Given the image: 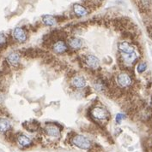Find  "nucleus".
I'll return each mask as SVG.
<instances>
[{
    "label": "nucleus",
    "instance_id": "nucleus-2",
    "mask_svg": "<svg viewBox=\"0 0 152 152\" xmlns=\"http://www.w3.org/2000/svg\"><path fill=\"white\" fill-rule=\"evenodd\" d=\"M44 130H45L46 134H47L49 137L59 138L60 136V128L59 126L55 124H52V123L47 124Z\"/></svg>",
    "mask_w": 152,
    "mask_h": 152
},
{
    "label": "nucleus",
    "instance_id": "nucleus-17",
    "mask_svg": "<svg viewBox=\"0 0 152 152\" xmlns=\"http://www.w3.org/2000/svg\"><path fill=\"white\" fill-rule=\"evenodd\" d=\"M10 128V121L4 119V118H0V132H5Z\"/></svg>",
    "mask_w": 152,
    "mask_h": 152
},
{
    "label": "nucleus",
    "instance_id": "nucleus-16",
    "mask_svg": "<svg viewBox=\"0 0 152 152\" xmlns=\"http://www.w3.org/2000/svg\"><path fill=\"white\" fill-rule=\"evenodd\" d=\"M137 54L135 52L131 53V54H127V55L123 56V61L125 64H128V65H131L133 62L137 60Z\"/></svg>",
    "mask_w": 152,
    "mask_h": 152
},
{
    "label": "nucleus",
    "instance_id": "nucleus-21",
    "mask_svg": "<svg viewBox=\"0 0 152 152\" xmlns=\"http://www.w3.org/2000/svg\"><path fill=\"white\" fill-rule=\"evenodd\" d=\"M5 42H6V38H5V36H4V34L3 33H0V45L5 44Z\"/></svg>",
    "mask_w": 152,
    "mask_h": 152
},
{
    "label": "nucleus",
    "instance_id": "nucleus-6",
    "mask_svg": "<svg viewBox=\"0 0 152 152\" xmlns=\"http://www.w3.org/2000/svg\"><path fill=\"white\" fill-rule=\"evenodd\" d=\"M13 37H14L15 39L19 43H23L27 39L26 32L22 28H15L14 31H13Z\"/></svg>",
    "mask_w": 152,
    "mask_h": 152
},
{
    "label": "nucleus",
    "instance_id": "nucleus-13",
    "mask_svg": "<svg viewBox=\"0 0 152 152\" xmlns=\"http://www.w3.org/2000/svg\"><path fill=\"white\" fill-rule=\"evenodd\" d=\"M68 45L73 50H78L83 46V41L78 38H71L68 41Z\"/></svg>",
    "mask_w": 152,
    "mask_h": 152
},
{
    "label": "nucleus",
    "instance_id": "nucleus-14",
    "mask_svg": "<svg viewBox=\"0 0 152 152\" xmlns=\"http://www.w3.org/2000/svg\"><path fill=\"white\" fill-rule=\"evenodd\" d=\"M73 10L74 13L77 15V16H84L88 14V11L85 8L83 7V5L78 4H75L73 5Z\"/></svg>",
    "mask_w": 152,
    "mask_h": 152
},
{
    "label": "nucleus",
    "instance_id": "nucleus-19",
    "mask_svg": "<svg viewBox=\"0 0 152 152\" xmlns=\"http://www.w3.org/2000/svg\"><path fill=\"white\" fill-rule=\"evenodd\" d=\"M147 69V64L145 63V62H141V63H139L138 65V67H137V70H138V73H143V72H145V70Z\"/></svg>",
    "mask_w": 152,
    "mask_h": 152
},
{
    "label": "nucleus",
    "instance_id": "nucleus-22",
    "mask_svg": "<svg viewBox=\"0 0 152 152\" xmlns=\"http://www.w3.org/2000/svg\"><path fill=\"white\" fill-rule=\"evenodd\" d=\"M4 95H3V93H1L0 92V104H2L3 103V101H4Z\"/></svg>",
    "mask_w": 152,
    "mask_h": 152
},
{
    "label": "nucleus",
    "instance_id": "nucleus-4",
    "mask_svg": "<svg viewBox=\"0 0 152 152\" xmlns=\"http://www.w3.org/2000/svg\"><path fill=\"white\" fill-rule=\"evenodd\" d=\"M91 115L93 117L97 120H104V119H107L108 116V111L104 110L102 107H95L91 111Z\"/></svg>",
    "mask_w": 152,
    "mask_h": 152
},
{
    "label": "nucleus",
    "instance_id": "nucleus-11",
    "mask_svg": "<svg viewBox=\"0 0 152 152\" xmlns=\"http://www.w3.org/2000/svg\"><path fill=\"white\" fill-rule=\"evenodd\" d=\"M17 143L22 147H28L32 145V140L28 138V136L24 135V134H20L18 135V137L16 138Z\"/></svg>",
    "mask_w": 152,
    "mask_h": 152
},
{
    "label": "nucleus",
    "instance_id": "nucleus-12",
    "mask_svg": "<svg viewBox=\"0 0 152 152\" xmlns=\"http://www.w3.org/2000/svg\"><path fill=\"white\" fill-rule=\"evenodd\" d=\"M23 126L25 127L26 130L33 132H35L38 130L40 125H39V123H38L36 121H26V122H24V123H23Z\"/></svg>",
    "mask_w": 152,
    "mask_h": 152
},
{
    "label": "nucleus",
    "instance_id": "nucleus-20",
    "mask_svg": "<svg viewBox=\"0 0 152 152\" xmlns=\"http://www.w3.org/2000/svg\"><path fill=\"white\" fill-rule=\"evenodd\" d=\"M124 117H125L124 115H122V114H118L117 115H116V118H115L116 122H117V123H120V122H121V121L124 119Z\"/></svg>",
    "mask_w": 152,
    "mask_h": 152
},
{
    "label": "nucleus",
    "instance_id": "nucleus-15",
    "mask_svg": "<svg viewBox=\"0 0 152 152\" xmlns=\"http://www.w3.org/2000/svg\"><path fill=\"white\" fill-rule=\"evenodd\" d=\"M42 21L45 25L49 26V27H52V26H54L56 23H57V20H56L55 17H53V15H44L42 17Z\"/></svg>",
    "mask_w": 152,
    "mask_h": 152
},
{
    "label": "nucleus",
    "instance_id": "nucleus-1",
    "mask_svg": "<svg viewBox=\"0 0 152 152\" xmlns=\"http://www.w3.org/2000/svg\"><path fill=\"white\" fill-rule=\"evenodd\" d=\"M71 144L75 145L76 147L82 149V150H89L91 146L90 139L86 137H84L83 135L80 134H76L70 140Z\"/></svg>",
    "mask_w": 152,
    "mask_h": 152
},
{
    "label": "nucleus",
    "instance_id": "nucleus-18",
    "mask_svg": "<svg viewBox=\"0 0 152 152\" xmlns=\"http://www.w3.org/2000/svg\"><path fill=\"white\" fill-rule=\"evenodd\" d=\"M151 5V1L150 0H138V6L141 9H149Z\"/></svg>",
    "mask_w": 152,
    "mask_h": 152
},
{
    "label": "nucleus",
    "instance_id": "nucleus-5",
    "mask_svg": "<svg viewBox=\"0 0 152 152\" xmlns=\"http://www.w3.org/2000/svg\"><path fill=\"white\" fill-rule=\"evenodd\" d=\"M118 49H119L122 53L125 54V55H127V54H131V53L135 52V49H134V47L131 45L130 43H128V42L126 41L119 42V43L118 44Z\"/></svg>",
    "mask_w": 152,
    "mask_h": 152
},
{
    "label": "nucleus",
    "instance_id": "nucleus-3",
    "mask_svg": "<svg viewBox=\"0 0 152 152\" xmlns=\"http://www.w3.org/2000/svg\"><path fill=\"white\" fill-rule=\"evenodd\" d=\"M117 83L120 87H127L131 84V78L126 73H121L117 76Z\"/></svg>",
    "mask_w": 152,
    "mask_h": 152
},
{
    "label": "nucleus",
    "instance_id": "nucleus-10",
    "mask_svg": "<svg viewBox=\"0 0 152 152\" xmlns=\"http://www.w3.org/2000/svg\"><path fill=\"white\" fill-rule=\"evenodd\" d=\"M71 85L74 87L80 89V88H83V87L85 86L86 81H85V79L82 76H75L71 80Z\"/></svg>",
    "mask_w": 152,
    "mask_h": 152
},
{
    "label": "nucleus",
    "instance_id": "nucleus-9",
    "mask_svg": "<svg viewBox=\"0 0 152 152\" xmlns=\"http://www.w3.org/2000/svg\"><path fill=\"white\" fill-rule=\"evenodd\" d=\"M53 51L58 53V54H62L65 51H66L67 50V45L62 40H59V41L55 42V44L53 46Z\"/></svg>",
    "mask_w": 152,
    "mask_h": 152
},
{
    "label": "nucleus",
    "instance_id": "nucleus-7",
    "mask_svg": "<svg viewBox=\"0 0 152 152\" xmlns=\"http://www.w3.org/2000/svg\"><path fill=\"white\" fill-rule=\"evenodd\" d=\"M85 63L90 69H97L99 67V59L93 55H89L85 57Z\"/></svg>",
    "mask_w": 152,
    "mask_h": 152
},
{
    "label": "nucleus",
    "instance_id": "nucleus-8",
    "mask_svg": "<svg viewBox=\"0 0 152 152\" xmlns=\"http://www.w3.org/2000/svg\"><path fill=\"white\" fill-rule=\"evenodd\" d=\"M20 58H21L20 54L16 51H14V52H11L8 55L7 62L10 64H11L12 66H16L20 62Z\"/></svg>",
    "mask_w": 152,
    "mask_h": 152
}]
</instances>
